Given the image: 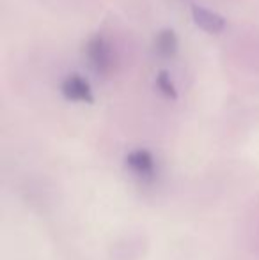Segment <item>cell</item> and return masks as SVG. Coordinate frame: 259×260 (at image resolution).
<instances>
[{"label":"cell","instance_id":"6da1fadb","mask_svg":"<svg viewBox=\"0 0 259 260\" xmlns=\"http://www.w3.org/2000/svg\"><path fill=\"white\" fill-rule=\"evenodd\" d=\"M85 55L96 73L107 75V73L112 71V66H114V53H112L110 45H108V41L103 38V36H100V34L93 36V38L87 41Z\"/></svg>","mask_w":259,"mask_h":260},{"label":"cell","instance_id":"7a4b0ae2","mask_svg":"<svg viewBox=\"0 0 259 260\" xmlns=\"http://www.w3.org/2000/svg\"><path fill=\"white\" fill-rule=\"evenodd\" d=\"M126 168L138 177L140 181H151L156 175V161L155 156L146 149H135L126 154L125 157Z\"/></svg>","mask_w":259,"mask_h":260},{"label":"cell","instance_id":"3957f363","mask_svg":"<svg viewBox=\"0 0 259 260\" xmlns=\"http://www.w3.org/2000/svg\"><path fill=\"white\" fill-rule=\"evenodd\" d=\"M63 96L68 101H76V103H93V89L87 83L85 78H82L80 75H69L64 78L63 85Z\"/></svg>","mask_w":259,"mask_h":260},{"label":"cell","instance_id":"277c9868","mask_svg":"<svg viewBox=\"0 0 259 260\" xmlns=\"http://www.w3.org/2000/svg\"><path fill=\"white\" fill-rule=\"evenodd\" d=\"M192 18L200 28L208 32H220L225 27V20L220 14L213 13V11L206 9V7L194 6L192 7Z\"/></svg>","mask_w":259,"mask_h":260},{"label":"cell","instance_id":"5b68a950","mask_svg":"<svg viewBox=\"0 0 259 260\" xmlns=\"http://www.w3.org/2000/svg\"><path fill=\"white\" fill-rule=\"evenodd\" d=\"M155 50L162 57H172L178 50V38L174 30L165 28V30L158 32V36L155 38Z\"/></svg>","mask_w":259,"mask_h":260},{"label":"cell","instance_id":"8992f818","mask_svg":"<svg viewBox=\"0 0 259 260\" xmlns=\"http://www.w3.org/2000/svg\"><path fill=\"white\" fill-rule=\"evenodd\" d=\"M156 87H158V90L165 98H172V100H174V98L178 96L176 87H174L172 80H170V76L167 75L165 71L158 73V76H156Z\"/></svg>","mask_w":259,"mask_h":260}]
</instances>
